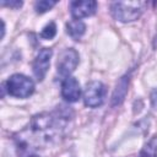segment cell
I'll return each instance as SVG.
<instances>
[{
	"label": "cell",
	"mask_w": 157,
	"mask_h": 157,
	"mask_svg": "<svg viewBox=\"0 0 157 157\" xmlns=\"http://www.w3.org/2000/svg\"><path fill=\"white\" fill-rule=\"evenodd\" d=\"M59 109L53 113H43L32 118L27 128L15 136L18 157H36V152L55 142L61 136L69 119L67 110Z\"/></svg>",
	"instance_id": "1"
},
{
	"label": "cell",
	"mask_w": 157,
	"mask_h": 157,
	"mask_svg": "<svg viewBox=\"0 0 157 157\" xmlns=\"http://www.w3.org/2000/svg\"><path fill=\"white\" fill-rule=\"evenodd\" d=\"M112 15L120 22L136 21L142 13V2L137 1H115L110 6Z\"/></svg>",
	"instance_id": "2"
},
{
	"label": "cell",
	"mask_w": 157,
	"mask_h": 157,
	"mask_svg": "<svg viewBox=\"0 0 157 157\" xmlns=\"http://www.w3.org/2000/svg\"><path fill=\"white\" fill-rule=\"evenodd\" d=\"M5 86L9 94L16 98H27L34 92V82L22 74H13L10 76Z\"/></svg>",
	"instance_id": "3"
},
{
	"label": "cell",
	"mask_w": 157,
	"mask_h": 157,
	"mask_svg": "<svg viewBox=\"0 0 157 157\" xmlns=\"http://www.w3.org/2000/svg\"><path fill=\"white\" fill-rule=\"evenodd\" d=\"M107 88L101 81H91L86 85L83 91V102L86 107L97 108L103 104L105 99Z\"/></svg>",
	"instance_id": "4"
},
{
	"label": "cell",
	"mask_w": 157,
	"mask_h": 157,
	"mask_svg": "<svg viewBox=\"0 0 157 157\" xmlns=\"http://www.w3.org/2000/svg\"><path fill=\"white\" fill-rule=\"evenodd\" d=\"M78 59H80L78 53L72 48H67L64 52H61L58 58V63H56L59 75L63 76L64 78L70 76L71 72L75 71V69L78 64Z\"/></svg>",
	"instance_id": "5"
},
{
	"label": "cell",
	"mask_w": 157,
	"mask_h": 157,
	"mask_svg": "<svg viewBox=\"0 0 157 157\" xmlns=\"http://www.w3.org/2000/svg\"><path fill=\"white\" fill-rule=\"evenodd\" d=\"M53 55V52L50 48H43L37 54L34 61H33V74L38 81H42L49 69L50 65V58Z\"/></svg>",
	"instance_id": "6"
},
{
	"label": "cell",
	"mask_w": 157,
	"mask_h": 157,
	"mask_svg": "<svg viewBox=\"0 0 157 157\" xmlns=\"http://www.w3.org/2000/svg\"><path fill=\"white\" fill-rule=\"evenodd\" d=\"M97 10V2L94 0H77L70 2V12L75 20L92 16Z\"/></svg>",
	"instance_id": "7"
},
{
	"label": "cell",
	"mask_w": 157,
	"mask_h": 157,
	"mask_svg": "<svg viewBox=\"0 0 157 157\" xmlns=\"http://www.w3.org/2000/svg\"><path fill=\"white\" fill-rule=\"evenodd\" d=\"M80 96H81V87L78 81L72 76L65 77L61 82V97L66 102L72 103L78 101Z\"/></svg>",
	"instance_id": "8"
},
{
	"label": "cell",
	"mask_w": 157,
	"mask_h": 157,
	"mask_svg": "<svg viewBox=\"0 0 157 157\" xmlns=\"http://www.w3.org/2000/svg\"><path fill=\"white\" fill-rule=\"evenodd\" d=\"M66 31L72 39L78 40L86 31V25L81 20H72L66 23Z\"/></svg>",
	"instance_id": "9"
},
{
	"label": "cell",
	"mask_w": 157,
	"mask_h": 157,
	"mask_svg": "<svg viewBox=\"0 0 157 157\" xmlns=\"http://www.w3.org/2000/svg\"><path fill=\"white\" fill-rule=\"evenodd\" d=\"M128 83H129V77L126 78V76H124L119 80V82L117 83V88L113 93V98H112L113 105H118L124 101L125 94L128 92Z\"/></svg>",
	"instance_id": "10"
},
{
	"label": "cell",
	"mask_w": 157,
	"mask_h": 157,
	"mask_svg": "<svg viewBox=\"0 0 157 157\" xmlns=\"http://www.w3.org/2000/svg\"><path fill=\"white\" fill-rule=\"evenodd\" d=\"M137 157H157V136H153L142 147Z\"/></svg>",
	"instance_id": "11"
},
{
	"label": "cell",
	"mask_w": 157,
	"mask_h": 157,
	"mask_svg": "<svg viewBox=\"0 0 157 157\" xmlns=\"http://www.w3.org/2000/svg\"><path fill=\"white\" fill-rule=\"evenodd\" d=\"M55 5H56V1H53V0H40V1L36 2L34 9H36L37 13H43V12H47L48 10H50L52 7H54Z\"/></svg>",
	"instance_id": "12"
},
{
	"label": "cell",
	"mask_w": 157,
	"mask_h": 157,
	"mask_svg": "<svg viewBox=\"0 0 157 157\" xmlns=\"http://www.w3.org/2000/svg\"><path fill=\"white\" fill-rule=\"evenodd\" d=\"M55 34H56V26L54 22H49L40 32V37L45 39H52L55 37Z\"/></svg>",
	"instance_id": "13"
},
{
	"label": "cell",
	"mask_w": 157,
	"mask_h": 157,
	"mask_svg": "<svg viewBox=\"0 0 157 157\" xmlns=\"http://www.w3.org/2000/svg\"><path fill=\"white\" fill-rule=\"evenodd\" d=\"M1 6H7V7H11V9H18L22 6V1H18V0H11V1H1L0 2Z\"/></svg>",
	"instance_id": "14"
},
{
	"label": "cell",
	"mask_w": 157,
	"mask_h": 157,
	"mask_svg": "<svg viewBox=\"0 0 157 157\" xmlns=\"http://www.w3.org/2000/svg\"><path fill=\"white\" fill-rule=\"evenodd\" d=\"M1 25H2V29H1V38H4V34H5V23L4 21L1 20Z\"/></svg>",
	"instance_id": "15"
}]
</instances>
